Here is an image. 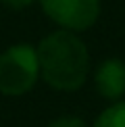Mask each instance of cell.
<instances>
[{"mask_svg":"<svg viewBox=\"0 0 125 127\" xmlns=\"http://www.w3.org/2000/svg\"><path fill=\"white\" fill-rule=\"evenodd\" d=\"M92 127H125V102L117 100L98 115Z\"/></svg>","mask_w":125,"mask_h":127,"instance_id":"5","label":"cell"},{"mask_svg":"<svg viewBox=\"0 0 125 127\" xmlns=\"http://www.w3.org/2000/svg\"><path fill=\"white\" fill-rule=\"evenodd\" d=\"M96 90L106 100H121L125 94V63L121 59H106L94 73Z\"/></svg>","mask_w":125,"mask_h":127,"instance_id":"4","label":"cell"},{"mask_svg":"<svg viewBox=\"0 0 125 127\" xmlns=\"http://www.w3.org/2000/svg\"><path fill=\"white\" fill-rule=\"evenodd\" d=\"M40 79L38 52L29 44H15L0 54V92L23 96Z\"/></svg>","mask_w":125,"mask_h":127,"instance_id":"2","label":"cell"},{"mask_svg":"<svg viewBox=\"0 0 125 127\" xmlns=\"http://www.w3.org/2000/svg\"><path fill=\"white\" fill-rule=\"evenodd\" d=\"M48 127H88L79 117H59L54 119Z\"/></svg>","mask_w":125,"mask_h":127,"instance_id":"6","label":"cell"},{"mask_svg":"<svg viewBox=\"0 0 125 127\" xmlns=\"http://www.w3.org/2000/svg\"><path fill=\"white\" fill-rule=\"evenodd\" d=\"M42 10L62 29L86 31L100 17V0H40Z\"/></svg>","mask_w":125,"mask_h":127,"instance_id":"3","label":"cell"},{"mask_svg":"<svg viewBox=\"0 0 125 127\" xmlns=\"http://www.w3.org/2000/svg\"><path fill=\"white\" fill-rule=\"evenodd\" d=\"M0 2H2L4 6L13 8V10H21V8L29 6V4H33V0H0Z\"/></svg>","mask_w":125,"mask_h":127,"instance_id":"7","label":"cell"},{"mask_svg":"<svg viewBox=\"0 0 125 127\" xmlns=\"http://www.w3.org/2000/svg\"><path fill=\"white\" fill-rule=\"evenodd\" d=\"M40 77L59 92H75L88 79L90 54L77 31L56 29L40 40L38 48Z\"/></svg>","mask_w":125,"mask_h":127,"instance_id":"1","label":"cell"}]
</instances>
